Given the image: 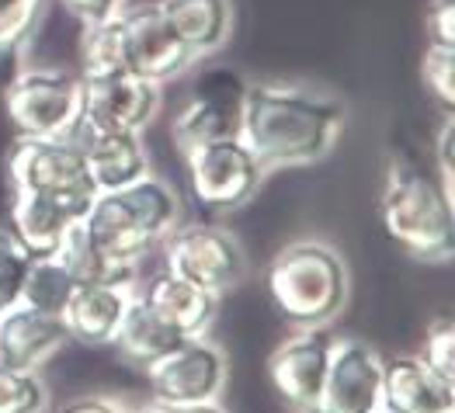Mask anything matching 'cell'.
<instances>
[{
  "mask_svg": "<svg viewBox=\"0 0 455 413\" xmlns=\"http://www.w3.org/2000/svg\"><path fill=\"white\" fill-rule=\"evenodd\" d=\"M122 14V11H118ZM105 18V21H94V25H84V36H80V63H84V74L80 76H132L129 67V45H125V28H122V18Z\"/></svg>",
  "mask_w": 455,
  "mask_h": 413,
  "instance_id": "obj_23",
  "label": "cell"
},
{
  "mask_svg": "<svg viewBox=\"0 0 455 413\" xmlns=\"http://www.w3.org/2000/svg\"><path fill=\"white\" fill-rule=\"evenodd\" d=\"M265 285L278 316L296 330H327L351 296L347 261L334 243L316 236L282 247L267 264Z\"/></svg>",
  "mask_w": 455,
  "mask_h": 413,
  "instance_id": "obj_4",
  "label": "cell"
},
{
  "mask_svg": "<svg viewBox=\"0 0 455 413\" xmlns=\"http://www.w3.org/2000/svg\"><path fill=\"white\" fill-rule=\"evenodd\" d=\"M4 108L18 136H70L80 122V74H67L56 67L21 70L4 91Z\"/></svg>",
  "mask_w": 455,
  "mask_h": 413,
  "instance_id": "obj_8",
  "label": "cell"
},
{
  "mask_svg": "<svg viewBox=\"0 0 455 413\" xmlns=\"http://www.w3.org/2000/svg\"><path fill=\"white\" fill-rule=\"evenodd\" d=\"M181 219L185 209L178 191L150 171L125 188L98 191L87 216L80 219V229L108 261L143 271L150 254L181 226Z\"/></svg>",
  "mask_w": 455,
  "mask_h": 413,
  "instance_id": "obj_2",
  "label": "cell"
},
{
  "mask_svg": "<svg viewBox=\"0 0 455 413\" xmlns=\"http://www.w3.org/2000/svg\"><path fill=\"white\" fill-rule=\"evenodd\" d=\"M427 45L455 49V0H427Z\"/></svg>",
  "mask_w": 455,
  "mask_h": 413,
  "instance_id": "obj_29",
  "label": "cell"
},
{
  "mask_svg": "<svg viewBox=\"0 0 455 413\" xmlns=\"http://www.w3.org/2000/svg\"><path fill=\"white\" fill-rule=\"evenodd\" d=\"M236 122H240V98H191L181 112L174 115V147L181 153L195 150L202 143L212 139H227L236 136Z\"/></svg>",
  "mask_w": 455,
  "mask_h": 413,
  "instance_id": "obj_22",
  "label": "cell"
},
{
  "mask_svg": "<svg viewBox=\"0 0 455 413\" xmlns=\"http://www.w3.org/2000/svg\"><path fill=\"white\" fill-rule=\"evenodd\" d=\"M160 247H164V267L171 274L185 278L220 299L233 289H240L251 271L243 243L223 226L181 223Z\"/></svg>",
  "mask_w": 455,
  "mask_h": 413,
  "instance_id": "obj_6",
  "label": "cell"
},
{
  "mask_svg": "<svg viewBox=\"0 0 455 413\" xmlns=\"http://www.w3.org/2000/svg\"><path fill=\"white\" fill-rule=\"evenodd\" d=\"M84 216L74 212L70 205L56 202V198H42V195H28V191H14V202H11V229L14 236L36 254L38 261L42 258H52L67 233L80 223Z\"/></svg>",
  "mask_w": 455,
  "mask_h": 413,
  "instance_id": "obj_21",
  "label": "cell"
},
{
  "mask_svg": "<svg viewBox=\"0 0 455 413\" xmlns=\"http://www.w3.org/2000/svg\"><path fill=\"white\" fill-rule=\"evenodd\" d=\"M382 410L455 413V382L438 376L420 354L382 358Z\"/></svg>",
  "mask_w": 455,
  "mask_h": 413,
  "instance_id": "obj_15",
  "label": "cell"
},
{
  "mask_svg": "<svg viewBox=\"0 0 455 413\" xmlns=\"http://www.w3.org/2000/svg\"><path fill=\"white\" fill-rule=\"evenodd\" d=\"M331 365V338L327 330H296L267 358V378L275 393L299 413L316 410L323 378Z\"/></svg>",
  "mask_w": 455,
  "mask_h": 413,
  "instance_id": "obj_13",
  "label": "cell"
},
{
  "mask_svg": "<svg viewBox=\"0 0 455 413\" xmlns=\"http://www.w3.org/2000/svg\"><path fill=\"white\" fill-rule=\"evenodd\" d=\"M7 174H11L14 191L56 198L80 216H87L91 202L98 198L94 174L70 136H56V139L18 136L11 147Z\"/></svg>",
  "mask_w": 455,
  "mask_h": 413,
  "instance_id": "obj_5",
  "label": "cell"
},
{
  "mask_svg": "<svg viewBox=\"0 0 455 413\" xmlns=\"http://www.w3.org/2000/svg\"><path fill=\"white\" fill-rule=\"evenodd\" d=\"M70 139L84 153L98 191L125 188L140 178L150 174V153L143 143V132H125V129H101L91 122H76Z\"/></svg>",
  "mask_w": 455,
  "mask_h": 413,
  "instance_id": "obj_14",
  "label": "cell"
},
{
  "mask_svg": "<svg viewBox=\"0 0 455 413\" xmlns=\"http://www.w3.org/2000/svg\"><path fill=\"white\" fill-rule=\"evenodd\" d=\"M74 18H80V25H94V21H105V18H115L125 0H60Z\"/></svg>",
  "mask_w": 455,
  "mask_h": 413,
  "instance_id": "obj_30",
  "label": "cell"
},
{
  "mask_svg": "<svg viewBox=\"0 0 455 413\" xmlns=\"http://www.w3.org/2000/svg\"><path fill=\"white\" fill-rule=\"evenodd\" d=\"M45 0H0V60L18 52L38 28Z\"/></svg>",
  "mask_w": 455,
  "mask_h": 413,
  "instance_id": "obj_26",
  "label": "cell"
},
{
  "mask_svg": "<svg viewBox=\"0 0 455 413\" xmlns=\"http://www.w3.org/2000/svg\"><path fill=\"white\" fill-rule=\"evenodd\" d=\"M0 413H49V389L42 376L0 365Z\"/></svg>",
  "mask_w": 455,
  "mask_h": 413,
  "instance_id": "obj_25",
  "label": "cell"
},
{
  "mask_svg": "<svg viewBox=\"0 0 455 413\" xmlns=\"http://www.w3.org/2000/svg\"><path fill=\"white\" fill-rule=\"evenodd\" d=\"M160 7L195 63L216 56L233 38V0H160Z\"/></svg>",
  "mask_w": 455,
  "mask_h": 413,
  "instance_id": "obj_19",
  "label": "cell"
},
{
  "mask_svg": "<svg viewBox=\"0 0 455 413\" xmlns=\"http://www.w3.org/2000/svg\"><path fill=\"white\" fill-rule=\"evenodd\" d=\"M420 358H424L438 376H445L455 382V323L449 316H438V320L427 327Z\"/></svg>",
  "mask_w": 455,
  "mask_h": 413,
  "instance_id": "obj_28",
  "label": "cell"
},
{
  "mask_svg": "<svg viewBox=\"0 0 455 413\" xmlns=\"http://www.w3.org/2000/svg\"><path fill=\"white\" fill-rule=\"evenodd\" d=\"M420 80L427 87V94L452 115L455 105V49H442V45H427L424 60H420Z\"/></svg>",
  "mask_w": 455,
  "mask_h": 413,
  "instance_id": "obj_27",
  "label": "cell"
},
{
  "mask_svg": "<svg viewBox=\"0 0 455 413\" xmlns=\"http://www.w3.org/2000/svg\"><path fill=\"white\" fill-rule=\"evenodd\" d=\"M188 338L191 334H185L181 327H174L171 320H164L153 306H147L132 292V302H129V309L122 316V327L115 334L112 347L118 351V358L125 365L147 372V369H153L160 358H167L178 344H185Z\"/></svg>",
  "mask_w": 455,
  "mask_h": 413,
  "instance_id": "obj_18",
  "label": "cell"
},
{
  "mask_svg": "<svg viewBox=\"0 0 455 413\" xmlns=\"http://www.w3.org/2000/svg\"><path fill=\"white\" fill-rule=\"evenodd\" d=\"M147 378H150V400L220 403L229 378L227 351L205 334H195L185 344H178L167 358H160L153 369H147Z\"/></svg>",
  "mask_w": 455,
  "mask_h": 413,
  "instance_id": "obj_9",
  "label": "cell"
},
{
  "mask_svg": "<svg viewBox=\"0 0 455 413\" xmlns=\"http://www.w3.org/2000/svg\"><path fill=\"white\" fill-rule=\"evenodd\" d=\"M136 296L147 302V306H153L164 320H171L174 327H181L185 334H191V338L195 334H205L209 323L220 313V296H212V292H205V289L185 282V278L171 274L167 267L150 274V282L136 285Z\"/></svg>",
  "mask_w": 455,
  "mask_h": 413,
  "instance_id": "obj_20",
  "label": "cell"
},
{
  "mask_svg": "<svg viewBox=\"0 0 455 413\" xmlns=\"http://www.w3.org/2000/svg\"><path fill=\"white\" fill-rule=\"evenodd\" d=\"M188 171V188L195 202L209 212H236L265 185V167L247 150L240 136L212 139L181 153Z\"/></svg>",
  "mask_w": 455,
  "mask_h": 413,
  "instance_id": "obj_7",
  "label": "cell"
},
{
  "mask_svg": "<svg viewBox=\"0 0 455 413\" xmlns=\"http://www.w3.org/2000/svg\"><path fill=\"white\" fill-rule=\"evenodd\" d=\"M376 413H389V410H376Z\"/></svg>",
  "mask_w": 455,
  "mask_h": 413,
  "instance_id": "obj_34",
  "label": "cell"
},
{
  "mask_svg": "<svg viewBox=\"0 0 455 413\" xmlns=\"http://www.w3.org/2000/svg\"><path fill=\"white\" fill-rule=\"evenodd\" d=\"M122 28H125V45H129V67L132 76H143L150 83H167L174 76L188 74L195 67L191 52L178 32L171 28L160 0L156 4H132L122 7Z\"/></svg>",
  "mask_w": 455,
  "mask_h": 413,
  "instance_id": "obj_11",
  "label": "cell"
},
{
  "mask_svg": "<svg viewBox=\"0 0 455 413\" xmlns=\"http://www.w3.org/2000/svg\"><path fill=\"white\" fill-rule=\"evenodd\" d=\"M132 413H227L223 400L220 403H164V400H150Z\"/></svg>",
  "mask_w": 455,
  "mask_h": 413,
  "instance_id": "obj_31",
  "label": "cell"
},
{
  "mask_svg": "<svg viewBox=\"0 0 455 413\" xmlns=\"http://www.w3.org/2000/svg\"><path fill=\"white\" fill-rule=\"evenodd\" d=\"M67 340L60 313H45L28 302L0 313V365L38 372L56 351H63Z\"/></svg>",
  "mask_w": 455,
  "mask_h": 413,
  "instance_id": "obj_17",
  "label": "cell"
},
{
  "mask_svg": "<svg viewBox=\"0 0 455 413\" xmlns=\"http://www.w3.org/2000/svg\"><path fill=\"white\" fill-rule=\"evenodd\" d=\"M164 87L143 76H80V118L101 129L143 132L160 115Z\"/></svg>",
  "mask_w": 455,
  "mask_h": 413,
  "instance_id": "obj_12",
  "label": "cell"
},
{
  "mask_svg": "<svg viewBox=\"0 0 455 413\" xmlns=\"http://www.w3.org/2000/svg\"><path fill=\"white\" fill-rule=\"evenodd\" d=\"M129 285H105V282H76L60 309V320L67 327V338L80 340L87 347H112L115 334L122 327V316L132 302Z\"/></svg>",
  "mask_w": 455,
  "mask_h": 413,
  "instance_id": "obj_16",
  "label": "cell"
},
{
  "mask_svg": "<svg viewBox=\"0 0 455 413\" xmlns=\"http://www.w3.org/2000/svg\"><path fill=\"white\" fill-rule=\"evenodd\" d=\"M438 181L452 191V115L445 118L442 125V136H438Z\"/></svg>",
  "mask_w": 455,
  "mask_h": 413,
  "instance_id": "obj_33",
  "label": "cell"
},
{
  "mask_svg": "<svg viewBox=\"0 0 455 413\" xmlns=\"http://www.w3.org/2000/svg\"><path fill=\"white\" fill-rule=\"evenodd\" d=\"M379 212L386 233L424 264H449L455 258L452 191L435 171L393 153L386 160Z\"/></svg>",
  "mask_w": 455,
  "mask_h": 413,
  "instance_id": "obj_3",
  "label": "cell"
},
{
  "mask_svg": "<svg viewBox=\"0 0 455 413\" xmlns=\"http://www.w3.org/2000/svg\"><path fill=\"white\" fill-rule=\"evenodd\" d=\"M36 254L14 236L11 226H0V313L25 302L28 278L36 271Z\"/></svg>",
  "mask_w": 455,
  "mask_h": 413,
  "instance_id": "obj_24",
  "label": "cell"
},
{
  "mask_svg": "<svg viewBox=\"0 0 455 413\" xmlns=\"http://www.w3.org/2000/svg\"><path fill=\"white\" fill-rule=\"evenodd\" d=\"M344 125V98L313 83L254 80L240 94L236 136L258 156L265 174L327 160L341 143Z\"/></svg>",
  "mask_w": 455,
  "mask_h": 413,
  "instance_id": "obj_1",
  "label": "cell"
},
{
  "mask_svg": "<svg viewBox=\"0 0 455 413\" xmlns=\"http://www.w3.org/2000/svg\"><path fill=\"white\" fill-rule=\"evenodd\" d=\"M382 410V354L362 338L331 340V365L313 413Z\"/></svg>",
  "mask_w": 455,
  "mask_h": 413,
  "instance_id": "obj_10",
  "label": "cell"
},
{
  "mask_svg": "<svg viewBox=\"0 0 455 413\" xmlns=\"http://www.w3.org/2000/svg\"><path fill=\"white\" fill-rule=\"evenodd\" d=\"M60 413H129L118 400H112V396H76V400H70L67 407Z\"/></svg>",
  "mask_w": 455,
  "mask_h": 413,
  "instance_id": "obj_32",
  "label": "cell"
}]
</instances>
